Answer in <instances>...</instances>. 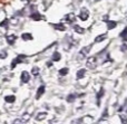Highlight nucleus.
I'll use <instances>...</instances> for the list:
<instances>
[{"label":"nucleus","instance_id":"obj_1","mask_svg":"<svg viewBox=\"0 0 127 124\" xmlns=\"http://www.w3.org/2000/svg\"><path fill=\"white\" fill-rule=\"evenodd\" d=\"M97 66V58L95 57V56H93V57H89L87 60V67L89 69H94L96 68Z\"/></svg>","mask_w":127,"mask_h":124},{"label":"nucleus","instance_id":"obj_2","mask_svg":"<svg viewBox=\"0 0 127 124\" xmlns=\"http://www.w3.org/2000/svg\"><path fill=\"white\" fill-rule=\"evenodd\" d=\"M90 48H92V46H87V47H84L83 49H81L80 51H79V55H78V59H84L85 58V56L88 54V51L90 50Z\"/></svg>","mask_w":127,"mask_h":124},{"label":"nucleus","instance_id":"obj_3","mask_svg":"<svg viewBox=\"0 0 127 124\" xmlns=\"http://www.w3.org/2000/svg\"><path fill=\"white\" fill-rule=\"evenodd\" d=\"M20 81H21V83H28L29 81H30V74L28 73V72H22L21 75H20Z\"/></svg>","mask_w":127,"mask_h":124},{"label":"nucleus","instance_id":"obj_4","mask_svg":"<svg viewBox=\"0 0 127 124\" xmlns=\"http://www.w3.org/2000/svg\"><path fill=\"white\" fill-rule=\"evenodd\" d=\"M88 17H89V12H88V10L86 8H83L80 10V13H79V18H80L83 21H86V20L88 19Z\"/></svg>","mask_w":127,"mask_h":124},{"label":"nucleus","instance_id":"obj_5","mask_svg":"<svg viewBox=\"0 0 127 124\" xmlns=\"http://www.w3.org/2000/svg\"><path fill=\"white\" fill-rule=\"evenodd\" d=\"M25 58H26V56H25V55H19V56H18V57L12 62V64H11V68L13 69V68L16 67V65H17L18 63H21L22 60L25 59Z\"/></svg>","mask_w":127,"mask_h":124},{"label":"nucleus","instance_id":"obj_6","mask_svg":"<svg viewBox=\"0 0 127 124\" xmlns=\"http://www.w3.org/2000/svg\"><path fill=\"white\" fill-rule=\"evenodd\" d=\"M64 19L66 20L67 22H69V24H71V22H74L75 21V15L74 13H68V15H66L65 17H64Z\"/></svg>","mask_w":127,"mask_h":124},{"label":"nucleus","instance_id":"obj_7","mask_svg":"<svg viewBox=\"0 0 127 124\" xmlns=\"http://www.w3.org/2000/svg\"><path fill=\"white\" fill-rule=\"evenodd\" d=\"M30 17L32 18L33 20H37V21H38V20H40V19H42V16L40 15V13L38 12V11H35V12H32V13H31Z\"/></svg>","mask_w":127,"mask_h":124},{"label":"nucleus","instance_id":"obj_8","mask_svg":"<svg viewBox=\"0 0 127 124\" xmlns=\"http://www.w3.org/2000/svg\"><path fill=\"white\" fill-rule=\"evenodd\" d=\"M44 93H45V85H41V86L38 88V91H37V94H36V98H39Z\"/></svg>","mask_w":127,"mask_h":124},{"label":"nucleus","instance_id":"obj_9","mask_svg":"<svg viewBox=\"0 0 127 124\" xmlns=\"http://www.w3.org/2000/svg\"><path fill=\"white\" fill-rule=\"evenodd\" d=\"M54 28L56 30H59V31H64L66 29V27L64 26V24H55L54 25Z\"/></svg>","mask_w":127,"mask_h":124},{"label":"nucleus","instance_id":"obj_10","mask_svg":"<svg viewBox=\"0 0 127 124\" xmlns=\"http://www.w3.org/2000/svg\"><path fill=\"white\" fill-rule=\"evenodd\" d=\"M16 36L15 35H10V36H7V41H8V44H10V45H12L13 42L16 41Z\"/></svg>","mask_w":127,"mask_h":124},{"label":"nucleus","instance_id":"obj_11","mask_svg":"<svg viewBox=\"0 0 127 124\" xmlns=\"http://www.w3.org/2000/svg\"><path fill=\"white\" fill-rule=\"evenodd\" d=\"M116 26H117V22L116 21H107V28H108V30H112V29H114Z\"/></svg>","mask_w":127,"mask_h":124},{"label":"nucleus","instance_id":"obj_12","mask_svg":"<svg viewBox=\"0 0 127 124\" xmlns=\"http://www.w3.org/2000/svg\"><path fill=\"white\" fill-rule=\"evenodd\" d=\"M85 73H86V71L85 69H80V71H78L77 72V80H80V78H83L84 76H85Z\"/></svg>","mask_w":127,"mask_h":124},{"label":"nucleus","instance_id":"obj_13","mask_svg":"<svg viewBox=\"0 0 127 124\" xmlns=\"http://www.w3.org/2000/svg\"><path fill=\"white\" fill-rule=\"evenodd\" d=\"M4 101H6L7 103H13L16 101V96H13V95L6 96V97H4Z\"/></svg>","mask_w":127,"mask_h":124},{"label":"nucleus","instance_id":"obj_14","mask_svg":"<svg viewBox=\"0 0 127 124\" xmlns=\"http://www.w3.org/2000/svg\"><path fill=\"white\" fill-rule=\"evenodd\" d=\"M74 29H75V30H76L78 34H84V33H85V29H84L83 27L78 26V25H75V26H74Z\"/></svg>","mask_w":127,"mask_h":124},{"label":"nucleus","instance_id":"obj_15","mask_svg":"<svg viewBox=\"0 0 127 124\" xmlns=\"http://www.w3.org/2000/svg\"><path fill=\"white\" fill-rule=\"evenodd\" d=\"M60 58H62V56H60V54L58 53V51L54 53V55H53V60L54 62H58V60H60Z\"/></svg>","mask_w":127,"mask_h":124},{"label":"nucleus","instance_id":"obj_16","mask_svg":"<svg viewBox=\"0 0 127 124\" xmlns=\"http://www.w3.org/2000/svg\"><path fill=\"white\" fill-rule=\"evenodd\" d=\"M46 115H47V113H46V112H42V113L37 114V116H36V119H37L38 121H41V120H44V119L46 118Z\"/></svg>","mask_w":127,"mask_h":124},{"label":"nucleus","instance_id":"obj_17","mask_svg":"<svg viewBox=\"0 0 127 124\" xmlns=\"http://www.w3.org/2000/svg\"><path fill=\"white\" fill-rule=\"evenodd\" d=\"M119 36H121V37L123 38V40H125V41H127V27H126L125 29H124L123 31H122L121 35H119Z\"/></svg>","mask_w":127,"mask_h":124},{"label":"nucleus","instance_id":"obj_18","mask_svg":"<svg viewBox=\"0 0 127 124\" xmlns=\"http://www.w3.org/2000/svg\"><path fill=\"white\" fill-rule=\"evenodd\" d=\"M21 38L24 40H31V39H32V36H31L30 34H22Z\"/></svg>","mask_w":127,"mask_h":124},{"label":"nucleus","instance_id":"obj_19","mask_svg":"<svg viewBox=\"0 0 127 124\" xmlns=\"http://www.w3.org/2000/svg\"><path fill=\"white\" fill-rule=\"evenodd\" d=\"M106 38V34H103V35L100 36H97L96 39H95V42H99V41H103L104 39Z\"/></svg>","mask_w":127,"mask_h":124},{"label":"nucleus","instance_id":"obj_20","mask_svg":"<svg viewBox=\"0 0 127 124\" xmlns=\"http://www.w3.org/2000/svg\"><path fill=\"white\" fill-rule=\"evenodd\" d=\"M68 72H69V69H68L67 67H65V68H62L59 71V75L60 76H65V75H67V74H68Z\"/></svg>","mask_w":127,"mask_h":124},{"label":"nucleus","instance_id":"obj_21","mask_svg":"<svg viewBox=\"0 0 127 124\" xmlns=\"http://www.w3.org/2000/svg\"><path fill=\"white\" fill-rule=\"evenodd\" d=\"M75 98H76V95H75V94H70V95L67 97V102H69V103L70 102H74Z\"/></svg>","mask_w":127,"mask_h":124},{"label":"nucleus","instance_id":"obj_22","mask_svg":"<svg viewBox=\"0 0 127 124\" xmlns=\"http://www.w3.org/2000/svg\"><path fill=\"white\" fill-rule=\"evenodd\" d=\"M104 95V89L103 88H100V91H99L98 92V94H97V100H100V98H101V96H103Z\"/></svg>","mask_w":127,"mask_h":124},{"label":"nucleus","instance_id":"obj_23","mask_svg":"<svg viewBox=\"0 0 127 124\" xmlns=\"http://www.w3.org/2000/svg\"><path fill=\"white\" fill-rule=\"evenodd\" d=\"M29 118H30V115L26 113V114H25V115H24V118L21 119V122H27V121L29 120Z\"/></svg>","mask_w":127,"mask_h":124},{"label":"nucleus","instance_id":"obj_24","mask_svg":"<svg viewBox=\"0 0 127 124\" xmlns=\"http://www.w3.org/2000/svg\"><path fill=\"white\" fill-rule=\"evenodd\" d=\"M38 73H39V68H38V67H33V68H32V74L35 76H37Z\"/></svg>","mask_w":127,"mask_h":124},{"label":"nucleus","instance_id":"obj_25","mask_svg":"<svg viewBox=\"0 0 127 124\" xmlns=\"http://www.w3.org/2000/svg\"><path fill=\"white\" fill-rule=\"evenodd\" d=\"M8 22H9L8 19H4L2 22H0V27H6L7 25H8Z\"/></svg>","mask_w":127,"mask_h":124},{"label":"nucleus","instance_id":"obj_26","mask_svg":"<svg viewBox=\"0 0 127 124\" xmlns=\"http://www.w3.org/2000/svg\"><path fill=\"white\" fill-rule=\"evenodd\" d=\"M106 116H107V110H105V111H104V114H103V118H101V121H104V119H105Z\"/></svg>","mask_w":127,"mask_h":124},{"label":"nucleus","instance_id":"obj_27","mask_svg":"<svg viewBox=\"0 0 127 124\" xmlns=\"http://www.w3.org/2000/svg\"><path fill=\"white\" fill-rule=\"evenodd\" d=\"M6 56H7L6 51H2V54H0V58H6Z\"/></svg>","mask_w":127,"mask_h":124},{"label":"nucleus","instance_id":"obj_28","mask_svg":"<svg viewBox=\"0 0 127 124\" xmlns=\"http://www.w3.org/2000/svg\"><path fill=\"white\" fill-rule=\"evenodd\" d=\"M122 50H123V51L127 50V45H123V46H122Z\"/></svg>","mask_w":127,"mask_h":124},{"label":"nucleus","instance_id":"obj_29","mask_svg":"<svg viewBox=\"0 0 127 124\" xmlns=\"http://www.w3.org/2000/svg\"><path fill=\"white\" fill-rule=\"evenodd\" d=\"M22 1H26V2H28V0H22Z\"/></svg>","mask_w":127,"mask_h":124}]
</instances>
